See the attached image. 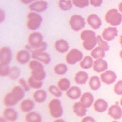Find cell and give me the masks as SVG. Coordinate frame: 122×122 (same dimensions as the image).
<instances>
[{
    "label": "cell",
    "mask_w": 122,
    "mask_h": 122,
    "mask_svg": "<svg viewBox=\"0 0 122 122\" xmlns=\"http://www.w3.org/2000/svg\"><path fill=\"white\" fill-rule=\"evenodd\" d=\"M5 17V14L4 10H3L2 9H0V22H2L3 21H4Z\"/></svg>",
    "instance_id": "46"
},
{
    "label": "cell",
    "mask_w": 122,
    "mask_h": 122,
    "mask_svg": "<svg viewBox=\"0 0 122 122\" xmlns=\"http://www.w3.org/2000/svg\"><path fill=\"white\" fill-rule=\"evenodd\" d=\"M28 44L25 49L32 53L34 51H45L47 48V43L43 41V37L39 32H33L30 34L28 38Z\"/></svg>",
    "instance_id": "1"
},
{
    "label": "cell",
    "mask_w": 122,
    "mask_h": 122,
    "mask_svg": "<svg viewBox=\"0 0 122 122\" xmlns=\"http://www.w3.org/2000/svg\"><path fill=\"white\" fill-rule=\"evenodd\" d=\"M57 86L62 92H66L71 87L70 81L66 78L59 80L57 83Z\"/></svg>",
    "instance_id": "33"
},
{
    "label": "cell",
    "mask_w": 122,
    "mask_h": 122,
    "mask_svg": "<svg viewBox=\"0 0 122 122\" xmlns=\"http://www.w3.org/2000/svg\"><path fill=\"white\" fill-rule=\"evenodd\" d=\"M48 110L50 115L54 118H60L63 113V109L61 101L58 99H53L49 102Z\"/></svg>",
    "instance_id": "5"
},
{
    "label": "cell",
    "mask_w": 122,
    "mask_h": 122,
    "mask_svg": "<svg viewBox=\"0 0 122 122\" xmlns=\"http://www.w3.org/2000/svg\"><path fill=\"white\" fill-rule=\"evenodd\" d=\"M33 101L30 99L22 100L20 103V108L23 112H31L34 107Z\"/></svg>",
    "instance_id": "25"
},
{
    "label": "cell",
    "mask_w": 122,
    "mask_h": 122,
    "mask_svg": "<svg viewBox=\"0 0 122 122\" xmlns=\"http://www.w3.org/2000/svg\"><path fill=\"white\" fill-rule=\"evenodd\" d=\"M105 51L100 46L95 47L91 52V56L94 59H103L105 57Z\"/></svg>",
    "instance_id": "32"
},
{
    "label": "cell",
    "mask_w": 122,
    "mask_h": 122,
    "mask_svg": "<svg viewBox=\"0 0 122 122\" xmlns=\"http://www.w3.org/2000/svg\"><path fill=\"white\" fill-rule=\"evenodd\" d=\"M81 122H96V121L93 117L90 116H87L82 119Z\"/></svg>",
    "instance_id": "45"
},
{
    "label": "cell",
    "mask_w": 122,
    "mask_h": 122,
    "mask_svg": "<svg viewBox=\"0 0 122 122\" xmlns=\"http://www.w3.org/2000/svg\"><path fill=\"white\" fill-rule=\"evenodd\" d=\"M108 113L112 118L115 120L120 119L122 116V109L118 103L111 105L108 109Z\"/></svg>",
    "instance_id": "17"
},
{
    "label": "cell",
    "mask_w": 122,
    "mask_h": 122,
    "mask_svg": "<svg viewBox=\"0 0 122 122\" xmlns=\"http://www.w3.org/2000/svg\"><path fill=\"white\" fill-rule=\"evenodd\" d=\"M105 21L112 26H117L122 21V15L116 9L109 10L105 15Z\"/></svg>",
    "instance_id": "6"
},
{
    "label": "cell",
    "mask_w": 122,
    "mask_h": 122,
    "mask_svg": "<svg viewBox=\"0 0 122 122\" xmlns=\"http://www.w3.org/2000/svg\"><path fill=\"white\" fill-rule=\"evenodd\" d=\"M108 104L104 99L99 98L93 103V108L95 111L98 112H103L108 108Z\"/></svg>",
    "instance_id": "24"
},
{
    "label": "cell",
    "mask_w": 122,
    "mask_h": 122,
    "mask_svg": "<svg viewBox=\"0 0 122 122\" xmlns=\"http://www.w3.org/2000/svg\"><path fill=\"white\" fill-rule=\"evenodd\" d=\"M54 47L58 52L61 53L67 52L70 49L68 42L63 39L57 40L54 43Z\"/></svg>",
    "instance_id": "18"
},
{
    "label": "cell",
    "mask_w": 122,
    "mask_h": 122,
    "mask_svg": "<svg viewBox=\"0 0 122 122\" xmlns=\"http://www.w3.org/2000/svg\"><path fill=\"white\" fill-rule=\"evenodd\" d=\"M0 122H6V120L3 117H1L0 118Z\"/></svg>",
    "instance_id": "50"
},
{
    "label": "cell",
    "mask_w": 122,
    "mask_h": 122,
    "mask_svg": "<svg viewBox=\"0 0 122 122\" xmlns=\"http://www.w3.org/2000/svg\"><path fill=\"white\" fill-rule=\"evenodd\" d=\"M72 4L71 0H59L58 2L59 8L64 11L71 10L72 7Z\"/></svg>",
    "instance_id": "36"
},
{
    "label": "cell",
    "mask_w": 122,
    "mask_h": 122,
    "mask_svg": "<svg viewBox=\"0 0 122 122\" xmlns=\"http://www.w3.org/2000/svg\"><path fill=\"white\" fill-rule=\"evenodd\" d=\"M116 79V73L111 70L105 71L100 75L101 81L106 84H111L114 83Z\"/></svg>",
    "instance_id": "13"
},
{
    "label": "cell",
    "mask_w": 122,
    "mask_h": 122,
    "mask_svg": "<svg viewBox=\"0 0 122 122\" xmlns=\"http://www.w3.org/2000/svg\"><path fill=\"white\" fill-rule=\"evenodd\" d=\"M97 44L100 46L101 47L103 50H104L105 51H108L109 50V45L107 42L104 41V40L100 36V35H98L97 36Z\"/></svg>",
    "instance_id": "39"
},
{
    "label": "cell",
    "mask_w": 122,
    "mask_h": 122,
    "mask_svg": "<svg viewBox=\"0 0 122 122\" xmlns=\"http://www.w3.org/2000/svg\"><path fill=\"white\" fill-rule=\"evenodd\" d=\"M10 68L8 64L0 63V76L1 77L8 76Z\"/></svg>",
    "instance_id": "41"
},
{
    "label": "cell",
    "mask_w": 122,
    "mask_h": 122,
    "mask_svg": "<svg viewBox=\"0 0 122 122\" xmlns=\"http://www.w3.org/2000/svg\"><path fill=\"white\" fill-rule=\"evenodd\" d=\"M53 122H65V121L61 119H57L55 121H54Z\"/></svg>",
    "instance_id": "49"
},
{
    "label": "cell",
    "mask_w": 122,
    "mask_h": 122,
    "mask_svg": "<svg viewBox=\"0 0 122 122\" xmlns=\"http://www.w3.org/2000/svg\"><path fill=\"white\" fill-rule=\"evenodd\" d=\"M89 79V74L84 71H79L77 72L74 77L75 83L79 85L85 84Z\"/></svg>",
    "instance_id": "21"
},
{
    "label": "cell",
    "mask_w": 122,
    "mask_h": 122,
    "mask_svg": "<svg viewBox=\"0 0 122 122\" xmlns=\"http://www.w3.org/2000/svg\"><path fill=\"white\" fill-rule=\"evenodd\" d=\"M112 122H117V121H112Z\"/></svg>",
    "instance_id": "54"
},
{
    "label": "cell",
    "mask_w": 122,
    "mask_h": 122,
    "mask_svg": "<svg viewBox=\"0 0 122 122\" xmlns=\"http://www.w3.org/2000/svg\"><path fill=\"white\" fill-rule=\"evenodd\" d=\"M27 27L31 30H38L41 26L43 20V19L40 14L33 11L29 12L27 15Z\"/></svg>",
    "instance_id": "4"
},
{
    "label": "cell",
    "mask_w": 122,
    "mask_h": 122,
    "mask_svg": "<svg viewBox=\"0 0 122 122\" xmlns=\"http://www.w3.org/2000/svg\"><path fill=\"white\" fill-rule=\"evenodd\" d=\"M34 0H20V1L24 4H30L31 3L33 2V1Z\"/></svg>",
    "instance_id": "47"
},
{
    "label": "cell",
    "mask_w": 122,
    "mask_h": 122,
    "mask_svg": "<svg viewBox=\"0 0 122 122\" xmlns=\"http://www.w3.org/2000/svg\"><path fill=\"white\" fill-rule=\"evenodd\" d=\"M87 22L94 30L98 29L102 25L101 19L95 14H91L89 15L87 18Z\"/></svg>",
    "instance_id": "15"
},
{
    "label": "cell",
    "mask_w": 122,
    "mask_h": 122,
    "mask_svg": "<svg viewBox=\"0 0 122 122\" xmlns=\"http://www.w3.org/2000/svg\"><path fill=\"white\" fill-rule=\"evenodd\" d=\"M3 102L5 106L11 107L16 105L18 102L15 100L11 92H9L5 95L3 99Z\"/></svg>",
    "instance_id": "30"
},
{
    "label": "cell",
    "mask_w": 122,
    "mask_h": 122,
    "mask_svg": "<svg viewBox=\"0 0 122 122\" xmlns=\"http://www.w3.org/2000/svg\"><path fill=\"white\" fill-rule=\"evenodd\" d=\"M118 35L116 28L109 27L105 28L102 32V38L106 41H111L114 39Z\"/></svg>",
    "instance_id": "14"
},
{
    "label": "cell",
    "mask_w": 122,
    "mask_h": 122,
    "mask_svg": "<svg viewBox=\"0 0 122 122\" xmlns=\"http://www.w3.org/2000/svg\"><path fill=\"white\" fill-rule=\"evenodd\" d=\"M11 50L7 46H3L0 50V63L9 64L12 60Z\"/></svg>",
    "instance_id": "9"
},
{
    "label": "cell",
    "mask_w": 122,
    "mask_h": 122,
    "mask_svg": "<svg viewBox=\"0 0 122 122\" xmlns=\"http://www.w3.org/2000/svg\"><path fill=\"white\" fill-rule=\"evenodd\" d=\"M68 68L67 65L63 63H60L56 64L54 68L53 71L57 75H64L68 71Z\"/></svg>",
    "instance_id": "34"
},
{
    "label": "cell",
    "mask_w": 122,
    "mask_h": 122,
    "mask_svg": "<svg viewBox=\"0 0 122 122\" xmlns=\"http://www.w3.org/2000/svg\"><path fill=\"white\" fill-rule=\"evenodd\" d=\"M118 8H119V10H120V11L122 13V2H121V3H119V4L118 5Z\"/></svg>",
    "instance_id": "48"
},
{
    "label": "cell",
    "mask_w": 122,
    "mask_h": 122,
    "mask_svg": "<svg viewBox=\"0 0 122 122\" xmlns=\"http://www.w3.org/2000/svg\"><path fill=\"white\" fill-rule=\"evenodd\" d=\"M31 58V54L28 50H20L19 51L16 55V59L17 62L21 64H25L29 62Z\"/></svg>",
    "instance_id": "11"
},
{
    "label": "cell",
    "mask_w": 122,
    "mask_h": 122,
    "mask_svg": "<svg viewBox=\"0 0 122 122\" xmlns=\"http://www.w3.org/2000/svg\"><path fill=\"white\" fill-rule=\"evenodd\" d=\"M120 56L122 59V50H121V51L120 52Z\"/></svg>",
    "instance_id": "52"
},
{
    "label": "cell",
    "mask_w": 122,
    "mask_h": 122,
    "mask_svg": "<svg viewBox=\"0 0 122 122\" xmlns=\"http://www.w3.org/2000/svg\"><path fill=\"white\" fill-rule=\"evenodd\" d=\"M94 61L90 56H86L80 62V66L84 69H89L93 67Z\"/></svg>",
    "instance_id": "31"
},
{
    "label": "cell",
    "mask_w": 122,
    "mask_h": 122,
    "mask_svg": "<svg viewBox=\"0 0 122 122\" xmlns=\"http://www.w3.org/2000/svg\"><path fill=\"white\" fill-rule=\"evenodd\" d=\"M19 83L20 84V86L23 89V90L25 91V92H28L30 90V86L28 85V82H27L26 81L22 79V78H20L19 79L18 81Z\"/></svg>",
    "instance_id": "43"
},
{
    "label": "cell",
    "mask_w": 122,
    "mask_h": 122,
    "mask_svg": "<svg viewBox=\"0 0 122 122\" xmlns=\"http://www.w3.org/2000/svg\"><path fill=\"white\" fill-rule=\"evenodd\" d=\"M47 93L43 90H38L35 91L32 95V97L35 102L41 103L43 102L47 99Z\"/></svg>",
    "instance_id": "27"
},
{
    "label": "cell",
    "mask_w": 122,
    "mask_h": 122,
    "mask_svg": "<svg viewBox=\"0 0 122 122\" xmlns=\"http://www.w3.org/2000/svg\"><path fill=\"white\" fill-rule=\"evenodd\" d=\"M90 3L94 7H100L103 1V0H89Z\"/></svg>",
    "instance_id": "44"
},
{
    "label": "cell",
    "mask_w": 122,
    "mask_h": 122,
    "mask_svg": "<svg viewBox=\"0 0 122 122\" xmlns=\"http://www.w3.org/2000/svg\"><path fill=\"white\" fill-rule=\"evenodd\" d=\"M89 85L90 89L93 91L99 90L101 86V79L96 75L92 76L89 81Z\"/></svg>",
    "instance_id": "29"
},
{
    "label": "cell",
    "mask_w": 122,
    "mask_h": 122,
    "mask_svg": "<svg viewBox=\"0 0 122 122\" xmlns=\"http://www.w3.org/2000/svg\"><path fill=\"white\" fill-rule=\"evenodd\" d=\"M83 58V54L82 52L77 49L73 48L67 53L65 57V60L68 64L74 65L80 62Z\"/></svg>",
    "instance_id": "8"
},
{
    "label": "cell",
    "mask_w": 122,
    "mask_h": 122,
    "mask_svg": "<svg viewBox=\"0 0 122 122\" xmlns=\"http://www.w3.org/2000/svg\"><path fill=\"white\" fill-rule=\"evenodd\" d=\"M120 104H121V105L122 106V98H121V101H120Z\"/></svg>",
    "instance_id": "53"
},
{
    "label": "cell",
    "mask_w": 122,
    "mask_h": 122,
    "mask_svg": "<svg viewBox=\"0 0 122 122\" xmlns=\"http://www.w3.org/2000/svg\"><path fill=\"white\" fill-rule=\"evenodd\" d=\"M27 82L30 88L34 89H39L41 88L43 85L42 81H38L31 76L28 79Z\"/></svg>",
    "instance_id": "35"
},
{
    "label": "cell",
    "mask_w": 122,
    "mask_h": 122,
    "mask_svg": "<svg viewBox=\"0 0 122 122\" xmlns=\"http://www.w3.org/2000/svg\"><path fill=\"white\" fill-rule=\"evenodd\" d=\"M80 37L82 41V46L87 51H92L97 44V38L94 31L90 30L82 31Z\"/></svg>",
    "instance_id": "2"
},
{
    "label": "cell",
    "mask_w": 122,
    "mask_h": 122,
    "mask_svg": "<svg viewBox=\"0 0 122 122\" xmlns=\"http://www.w3.org/2000/svg\"><path fill=\"white\" fill-rule=\"evenodd\" d=\"M80 102L87 108H89L94 103V96L91 92H85L81 94L80 98Z\"/></svg>",
    "instance_id": "20"
},
{
    "label": "cell",
    "mask_w": 122,
    "mask_h": 122,
    "mask_svg": "<svg viewBox=\"0 0 122 122\" xmlns=\"http://www.w3.org/2000/svg\"><path fill=\"white\" fill-rule=\"evenodd\" d=\"M120 42L121 45H122V35H121V37H120Z\"/></svg>",
    "instance_id": "51"
},
{
    "label": "cell",
    "mask_w": 122,
    "mask_h": 122,
    "mask_svg": "<svg viewBox=\"0 0 122 122\" xmlns=\"http://www.w3.org/2000/svg\"><path fill=\"white\" fill-rule=\"evenodd\" d=\"M31 58L45 64H48L51 62V57L49 54L45 51H34L31 53Z\"/></svg>",
    "instance_id": "12"
},
{
    "label": "cell",
    "mask_w": 122,
    "mask_h": 122,
    "mask_svg": "<svg viewBox=\"0 0 122 122\" xmlns=\"http://www.w3.org/2000/svg\"><path fill=\"white\" fill-rule=\"evenodd\" d=\"M20 74V69L16 66H13L10 68L8 77L11 80H16L19 78Z\"/></svg>",
    "instance_id": "37"
},
{
    "label": "cell",
    "mask_w": 122,
    "mask_h": 122,
    "mask_svg": "<svg viewBox=\"0 0 122 122\" xmlns=\"http://www.w3.org/2000/svg\"><path fill=\"white\" fill-rule=\"evenodd\" d=\"M29 67L31 70V77L40 81H42L45 78L46 72L41 62L36 60H31L29 62Z\"/></svg>",
    "instance_id": "3"
},
{
    "label": "cell",
    "mask_w": 122,
    "mask_h": 122,
    "mask_svg": "<svg viewBox=\"0 0 122 122\" xmlns=\"http://www.w3.org/2000/svg\"><path fill=\"white\" fill-rule=\"evenodd\" d=\"M3 117L8 121L14 122L18 119V115L15 109L9 107L3 110Z\"/></svg>",
    "instance_id": "16"
},
{
    "label": "cell",
    "mask_w": 122,
    "mask_h": 122,
    "mask_svg": "<svg viewBox=\"0 0 122 122\" xmlns=\"http://www.w3.org/2000/svg\"><path fill=\"white\" fill-rule=\"evenodd\" d=\"M92 68L94 71L97 73L104 72L108 69V63L103 59H97L94 61Z\"/></svg>",
    "instance_id": "19"
},
{
    "label": "cell",
    "mask_w": 122,
    "mask_h": 122,
    "mask_svg": "<svg viewBox=\"0 0 122 122\" xmlns=\"http://www.w3.org/2000/svg\"><path fill=\"white\" fill-rule=\"evenodd\" d=\"M66 95L71 100H77L80 98L81 95V91L79 87L75 86H72L66 91Z\"/></svg>",
    "instance_id": "23"
},
{
    "label": "cell",
    "mask_w": 122,
    "mask_h": 122,
    "mask_svg": "<svg viewBox=\"0 0 122 122\" xmlns=\"http://www.w3.org/2000/svg\"><path fill=\"white\" fill-rule=\"evenodd\" d=\"M114 92L117 95H122V80H120L114 86Z\"/></svg>",
    "instance_id": "42"
},
{
    "label": "cell",
    "mask_w": 122,
    "mask_h": 122,
    "mask_svg": "<svg viewBox=\"0 0 122 122\" xmlns=\"http://www.w3.org/2000/svg\"><path fill=\"white\" fill-rule=\"evenodd\" d=\"M10 92L15 100L18 102L21 101L25 95V91L20 86L13 87Z\"/></svg>",
    "instance_id": "26"
},
{
    "label": "cell",
    "mask_w": 122,
    "mask_h": 122,
    "mask_svg": "<svg viewBox=\"0 0 122 122\" xmlns=\"http://www.w3.org/2000/svg\"><path fill=\"white\" fill-rule=\"evenodd\" d=\"M25 120L26 122H41L42 117L38 112L31 111L26 114Z\"/></svg>",
    "instance_id": "28"
},
{
    "label": "cell",
    "mask_w": 122,
    "mask_h": 122,
    "mask_svg": "<svg viewBox=\"0 0 122 122\" xmlns=\"http://www.w3.org/2000/svg\"><path fill=\"white\" fill-rule=\"evenodd\" d=\"M48 6L47 1L43 0H39L34 1L29 5V9L33 12L37 13L43 12L46 10Z\"/></svg>",
    "instance_id": "10"
},
{
    "label": "cell",
    "mask_w": 122,
    "mask_h": 122,
    "mask_svg": "<svg viewBox=\"0 0 122 122\" xmlns=\"http://www.w3.org/2000/svg\"><path fill=\"white\" fill-rule=\"evenodd\" d=\"M69 23L72 30L79 31L84 28L86 22L84 18L81 15L74 14L71 17Z\"/></svg>",
    "instance_id": "7"
},
{
    "label": "cell",
    "mask_w": 122,
    "mask_h": 122,
    "mask_svg": "<svg viewBox=\"0 0 122 122\" xmlns=\"http://www.w3.org/2000/svg\"><path fill=\"white\" fill-rule=\"evenodd\" d=\"M48 92L52 94L53 96L56 97H60L62 95V91H61L60 89L54 85H50L48 89Z\"/></svg>",
    "instance_id": "38"
},
{
    "label": "cell",
    "mask_w": 122,
    "mask_h": 122,
    "mask_svg": "<svg viewBox=\"0 0 122 122\" xmlns=\"http://www.w3.org/2000/svg\"><path fill=\"white\" fill-rule=\"evenodd\" d=\"M87 109L80 101L75 102L72 106V110L74 113L80 117H82L85 115L87 112Z\"/></svg>",
    "instance_id": "22"
},
{
    "label": "cell",
    "mask_w": 122,
    "mask_h": 122,
    "mask_svg": "<svg viewBox=\"0 0 122 122\" xmlns=\"http://www.w3.org/2000/svg\"><path fill=\"white\" fill-rule=\"evenodd\" d=\"M74 5L79 8H84L89 6V0H71Z\"/></svg>",
    "instance_id": "40"
}]
</instances>
